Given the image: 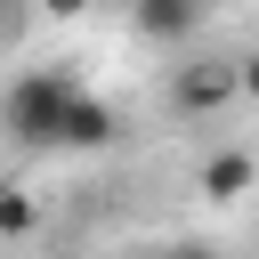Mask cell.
<instances>
[{"label":"cell","mask_w":259,"mask_h":259,"mask_svg":"<svg viewBox=\"0 0 259 259\" xmlns=\"http://www.w3.org/2000/svg\"><path fill=\"white\" fill-rule=\"evenodd\" d=\"M73 73L65 65H32V73H16L8 89H0V130L16 138V146H32V154H57V121H65V105H73Z\"/></svg>","instance_id":"cell-1"},{"label":"cell","mask_w":259,"mask_h":259,"mask_svg":"<svg viewBox=\"0 0 259 259\" xmlns=\"http://www.w3.org/2000/svg\"><path fill=\"white\" fill-rule=\"evenodd\" d=\"M162 259H219V251H210V243H170Z\"/></svg>","instance_id":"cell-8"},{"label":"cell","mask_w":259,"mask_h":259,"mask_svg":"<svg viewBox=\"0 0 259 259\" xmlns=\"http://www.w3.org/2000/svg\"><path fill=\"white\" fill-rule=\"evenodd\" d=\"M227 97H235V65L227 57H194V65L170 73V105L178 113H219Z\"/></svg>","instance_id":"cell-3"},{"label":"cell","mask_w":259,"mask_h":259,"mask_svg":"<svg viewBox=\"0 0 259 259\" xmlns=\"http://www.w3.org/2000/svg\"><path fill=\"white\" fill-rule=\"evenodd\" d=\"M251 186H259V154H243V146H219V154L194 170V194H202V202H243Z\"/></svg>","instance_id":"cell-5"},{"label":"cell","mask_w":259,"mask_h":259,"mask_svg":"<svg viewBox=\"0 0 259 259\" xmlns=\"http://www.w3.org/2000/svg\"><path fill=\"white\" fill-rule=\"evenodd\" d=\"M32 227H40V202L24 186H0V243H24Z\"/></svg>","instance_id":"cell-6"},{"label":"cell","mask_w":259,"mask_h":259,"mask_svg":"<svg viewBox=\"0 0 259 259\" xmlns=\"http://www.w3.org/2000/svg\"><path fill=\"white\" fill-rule=\"evenodd\" d=\"M49 16H81V8H97V0H40Z\"/></svg>","instance_id":"cell-9"},{"label":"cell","mask_w":259,"mask_h":259,"mask_svg":"<svg viewBox=\"0 0 259 259\" xmlns=\"http://www.w3.org/2000/svg\"><path fill=\"white\" fill-rule=\"evenodd\" d=\"M227 65H235V97L259 105V57H227Z\"/></svg>","instance_id":"cell-7"},{"label":"cell","mask_w":259,"mask_h":259,"mask_svg":"<svg viewBox=\"0 0 259 259\" xmlns=\"http://www.w3.org/2000/svg\"><path fill=\"white\" fill-rule=\"evenodd\" d=\"M202 16H210V0H130V32L154 49H186L202 32Z\"/></svg>","instance_id":"cell-2"},{"label":"cell","mask_w":259,"mask_h":259,"mask_svg":"<svg viewBox=\"0 0 259 259\" xmlns=\"http://www.w3.org/2000/svg\"><path fill=\"white\" fill-rule=\"evenodd\" d=\"M113 105L105 97H89V89H73V105H65V121H57V154H105L113 146Z\"/></svg>","instance_id":"cell-4"}]
</instances>
